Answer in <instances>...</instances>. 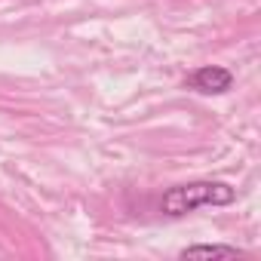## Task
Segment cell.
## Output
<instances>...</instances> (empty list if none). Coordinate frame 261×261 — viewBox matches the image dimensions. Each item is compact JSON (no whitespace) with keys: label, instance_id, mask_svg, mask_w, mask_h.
I'll list each match as a JSON object with an SVG mask.
<instances>
[{"label":"cell","instance_id":"obj_1","mask_svg":"<svg viewBox=\"0 0 261 261\" xmlns=\"http://www.w3.org/2000/svg\"><path fill=\"white\" fill-rule=\"evenodd\" d=\"M237 200V191L224 181H191L169 188L163 194V212L166 215H188L200 206H227Z\"/></svg>","mask_w":261,"mask_h":261},{"label":"cell","instance_id":"obj_2","mask_svg":"<svg viewBox=\"0 0 261 261\" xmlns=\"http://www.w3.org/2000/svg\"><path fill=\"white\" fill-rule=\"evenodd\" d=\"M230 83H233L230 71H227V68H218V65H206V68L194 71V77H191V86H194L197 92H206V95L227 92Z\"/></svg>","mask_w":261,"mask_h":261},{"label":"cell","instance_id":"obj_3","mask_svg":"<svg viewBox=\"0 0 261 261\" xmlns=\"http://www.w3.org/2000/svg\"><path fill=\"white\" fill-rule=\"evenodd\" d=\"M181 258H243V252L237 246H188L181 249Z\"/></svg>","mask_w":261,"mask_h":261}]
</instances>
